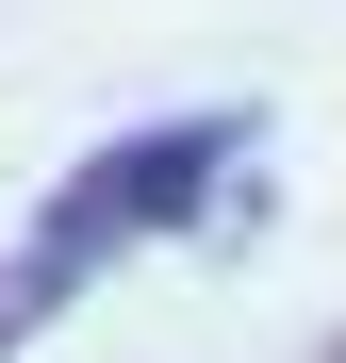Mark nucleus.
Here are the masks:
<instances>
[{
    "label": "nucleus",
    "instance_id": "nucleus-2",
    "mask_svg": "<svg viewBox=\"0 0 346 363\" xmlns=\"http://www.w3.org/2000/svg\"><path fill=\"white\" fill-rule=\"evenodd\" d=\"M33 314H50V281H33V264H0V347H17Z\"/></svg>",
    "mask_w": 346,
    "mask_h": 363
},
{
    "label": "nucleus",
    "instance_id": "nucleus-1",
    "mask_svg": "<svg viewBox=\"0 0 346 363\" xmlns=\"http://www.w3.org/2000/svg\"><path fill=\"white\" fill-rule=\"evenodd\" d=\"M248 149H264L248 116H149V133H115V149H83L67 182H50V215H33V248H17V264H33L50 297H67V281H99L115 248H149V231L214 215Z\"/></svg>",
    "mask_w": 346,
    "mask_h": 363
}]
</instances>
